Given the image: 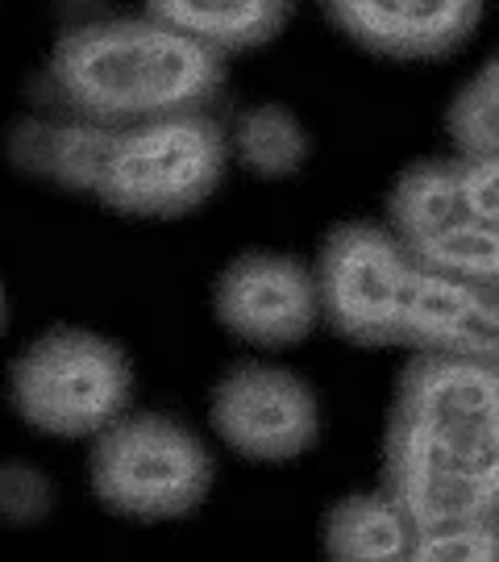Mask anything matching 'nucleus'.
I'll return each instance as SVG.
<instances>
[{"mask_svg": "<svg viewBox=\"0 0 499 562\" xmlns=\"http://www.w3.org/2000/svg\"><path fill=\"white\" fill-rule=\"evenodd\" d=\"M383 467L433 471L483 487L499 501V425L491 429H441L408 417H392Z\"/></svg>", "mask_w": 499, "mask_h": 562, "instance_id": "obj_12", "label": "nucleus"}, {"mask_svg": "<svg viewBox=\"0 0 499 562\" xmlns=\"http://www.w3.org/2000/svg\"><path fill=\"white\" fill-rule=\"evenodd\" d=\"M392 417L441 429H491L499 425V367L417 350L399 371Z\"/></svg>", "mask_w": 499, "mask_h": 562, "instance_id": "obj_10", "label": "nucleus"}, {"mask_svg": "<svg viewBox=\"0 0 499 562\" xmlns=\"http://www.w3.org/2000/svg\"><path fill=\"white\" fill-rule=\"evenodd\" d=\"M229 134L208 109L121 125L97 201L129 217H180L225 180Z\"/></svg>", "mask_w": 499, "mask_h": 562, "instance_id": "obj_2", "label": "nucleus"}, {"mask_svg": "<svg viewBox=\"0 0 499 562\" xmlns=\"http://www.w3.org/2000/svg\"><path fill=\"white\" fill-rule=\"evenodd\" d=\"M0 322H4V288H0Z\"/></svg>", "mask_w": 499, "mask_h": 562, "instance_id": "obj_21", "label": "nucleus"}, {"mask_svg": "<svg viewBox=\"0 0 499 562\" xmlns=\"http://www.w3.org/2000/svg\"><path fill=\"white\" fill-rule=\"evenodd\" d=\"M417 267L387 225H338L317 262L320 322L354 346H399Z\"/></svg>", "mask_w": 499, "mask_h": 562, "instance_id": "obj_5", "label": "nucleus"}, {"mask_svg": "<svg viewBox=\"0 0 499 562\" xmlns=\"http://www.w3.org/2000/svg\"><path fill=\"white\" fill-rule=\"evenodd\" d=\"M213 429L241 459L287 462L317 442L320 408L299 375L266 362H241L213 392Z\"/></svg>", "mask_w": 499, "mask_h": 562, "instance_id": "obj_6", "label": "nucleus"}, {"mask_svg": "<svg viewBox=\"0 0 499 562\" xmlns=\"http://www.w3.org/2000/svg\"><path fill=\"white\" fill-rule=\"evenodd\" d=\"M424 271H438L450 280L483 283V288H499V225L483 222V217H462L458 225L441 229L438 238L412 250Z\"/></svg>", "mask_w": 499, "mask_h": 562, "instance_id": "obj_17", "label": "nucleus"}, {"mask_svg": "<svg viewBox=\"0 0 499 562\" xmlns=\"http://www.w3.org/2000/svg\"><path fill=\"white\" fill-rule=\"evenodd\" d=\"M213 487V459L188 425L159 413H125L92 446V492L138 521L192 513Z\"/></svg>", "mask_w": 499, "mask_h": 562, "instance_id": "obj_4", "label": "nucleus"}, {"mask_svg": "<svg viewBox=\"0 0 499 562\" xmlns=\"http://www.w3.org/2000/svg\"><path fill=\"white\" fill-rule=\"evenodd\" d=\"M412 538H417V529L387 492L345 496L325 517V550L345 562L412 559Z\"/></svg>", "mask_w": 499, "mask_h": 562, "instance_id": "obj_15", "label": "nucleus"}, {"mask_svg": "<svg viewBox=\"0 0 499 562\" xmlns=\"http://www.w3.org/2000/svg\"><path fill=\"white\" fill-rule=\"evenodd\" d=\"M50 83L71 113L113 125L208 109L225 83V55L167 21H83L55 42Z\"/></svg>", "mask_w": 499, "mask_h": 562, "instance_id": "obj_1", "label": "nucleus"}, {"mask_svg": "<svg viewBox=\"0 0 499 562\" xmlns=\"http://www.w3.org/2000/svg\"><path fill=\"white\" fill-rule=\"evenodd\" d=\"M417 562H499V513L420 529L412 538Z\"/></svg>", "mask_w": 499, "mask_h": 562, "instance_id": "obj_19", "label": "nucleus"}, {"mask_svg": "<svg viewBox=\"0 0 499 562\" xmlns=\"http://www.w3.org/2000/svg\"><path fill=\"white\" fill-rule=\"evenodd\" d=\"M229 146L241 159V167H250L254 176L266 180H283L296 176L304 159H308V134L287 109L280 104H254L234 121Z\"/></svg>", "mask_w": 499, "mask_h": 562, "instance_id": "obj_16", "label": "nucleus"}, {"mask_svg": "<svg viewBox=\"0 0 499 562\" xmlns=\"http://www.w3.org/2000/svg\"><path fill=\"white\" fill-rule=\"evenodd\" d=\"M399 346L499 367V288L417 267Z\"/></svg>", "mask_w": 499, "mask_h": 562, "instance_id": "obj_9", "label": "nucleus"}, {"mask_svg": "<svg viewBox=\"0 0 499 562\" xmlns=\"http://www.w3.org/2000/svg\"><path fill=\"white\" fill-rule=\"evenodd\" d=\"M445 130H450L458 159L499 150V50L483 63L475 80L458 88V97L450 101V113H445Z\"/></svg>", "mask_w": 499, "mask_h": 562, "instance_id": "obj_18", "label": "nucleus"}, {"mask_svg": "<svg viewBox=\"0 0 499 562\" xmlns=\"http://www.w3.org/2000/svg\"><path fill=\"white\" fill-rule=\"evenodd\" d=\"M458 167H462V183H466V209L475 217H483V222L499 225V150L496 155L458 159Z\"/></svg>", "mask_w": 499, "mask_h": 562, "instance_id": "obj_20", "label": "nucleus"}, {"mask_svg": "<svg viewBox=\"0 0 499 562\" xmlns=\"http://www.w3.org/2000/svg\"><path fill=\"white\" fill-rule=\"evenodd\" d=\"M296 0H146L150 18L175 25L220 55L254 50L280 34Z\"/></svg>", "mask_w": 499, "mask_h": 562, "instance_id": "obj_13", "label": "nucleus"}, {"mask_svg": "<svg viewBox=\"0 0 499 562\" xmlns=\"http://www.w3.org/2000/svg\"><path fill=\"white\" fill-rule=\"evenodd\" d=\"M350 42L387 59H441L475 34L483 0H325Z\"/></svg>", "mask_w": 499, "mask_h": 562, "instance_id": "obj_8", "label": "nucleus"}, {"mask_svg": "<svg viewBox=\"0 0 499 562\" xmlns=\"http://www.w3.org/2000/svg\"><path fill=\"white\" fill-rule=\"evenodd\" d=\"M117 134L121 125H113V121L83 117V113L67 109V117L21 125V134L13 138V155L25 171L46 176L71 192L97 196L100 176L113 159Z\"/></svg>", "mask_w": 499, "mask_h": 562, "instance_id": "obj_11", "label": "nucleus"}, {"mask_svg": "<svg viewBox=\"0 0 499 562\" xmlns=\"http://www.w3.org/2000/svg\"><path fill=\"white\" fill-rule=\"evenodd\" d=\"M462 217H470V209L458 159H429L408 167L387 196V229L408 250L438 238L441 229L458 225Z\"/></svg>", "mask_w": 499, "mask_h": 562, "instance_id": "obj_14", "label": "nucleus"}, {"mask_svg": "<svg viewBox=\"0 0 499 562\" xmlns=\"http://www.w3.org/2000/svg\"><path fill=\"white\" fill-rule=\"evenodd\" d=\"M217 317L254 346H296L320 322L317 271L287 255H241L220 271Z\"/></svg>", "mask_w": 499, "mask_h": 562, "instance_id": "obj_7", "label": "nucleus"}, {"mask_svg": "<svg viewBox=\"0 0 499 562\" xmlns=\"http://www.w3.org/2000/svg\"><path fill=\"white\" fill-rule=\"evenodd\" d=\"M9 396L50 438H97L129 413L134 367L92 329H50L13 362Z\"/></svg>", "mask_w": 499, "mask_h": 562, "instance_id": "obj_3", "label": "nucleus"}]
</instances>
